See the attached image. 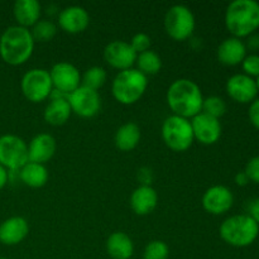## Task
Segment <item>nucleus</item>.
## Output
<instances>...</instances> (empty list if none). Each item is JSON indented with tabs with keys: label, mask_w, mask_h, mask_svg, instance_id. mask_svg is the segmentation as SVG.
I'll return each mask as SVG.
<instances>
[{
	"label": "nucleus",
	"mask_w": 259,
	"mask_h": 259,
	"mask_svg": "<svg viewBox=\"0 0 259 259\" xmlns=\"http://www.w3.org/2000/svg\"><path fill=\"white\" fill-rule=\"evenodd\" d=\"M167 104L174 115L192 119L201 113L204 96L201 89L190 78H179L167 90Z\"/></svg>",
	"instance_id": "f257e3e1"
},
{
	"label": "nucleus",
	"mask_w": 259,
	"mask_h": 259,
	"mask_svg": "<svg viewBox=\"0 0 259 259\" xmlns=\"http://www.w3.org/2000/svg\"><path fill=\"white\" fill-rule=\"evenodd\" d=\"M34 39L30 29L12 25L0 37V57L10 66H20L27 62L34 51Z\"/></svg>",
	"instance_id": "f03ea898"
},
{
	"label": "nucleus",
	"mask_w": 259,
	"mask_h": 259,
	"mask_svg": "<svg viewBox=\"0 0 259 259\" xmlns=\"http://www.w3.org/2000/svg\"><path fill=\"white\" fill-rule=\"evenodd\" d=\"M225 25L235 38L248 37L259 28V3L255 0H234L225 12Z\"/></svg>",
	"instance_id": "7ed1b4c3"
},
{
	"label": "nucleus",
	"mask_w": 259,
	"mask_h": 259,
	"mask_svg": "<svg viewBox=\"0 0 259 259\" xmlns=\"http://www.w3.org/2000/svg\"><path fill=\"white\" fill-rule=\"evenodd\" d=\"M220 238L235 248L249 247L259 235V225L249 215L240 214L227 218L219 228Z\"/></svg>",
	"instance_id": "20e7f679"
},
{
	"label": "nucleus",
	"mask_w": 259,
	"mask_h": 259,
	"mask_svg": "<svg viewBox=\"0 0 259 259\" xmlns=\"http://www.w3.org/2000/svg\"><path fill=\"white\" fill-rule=\"evenodd\" d=\"M148 88V78L137 68L119 71L111 82L114 99L123 105H133L142 99Z\"/></svg>",
	"instance_id": "39448f33"
},
{
	"label": "nucleus",
	"mask_w": 259,
	"mask_h": 259,
	"mask_svg": "<svg viewBox=\"0 0 259 259\" xmlns=\"http://www.w3.org/2000/svg\"><path fill=\"white\" fill-rule=\"evenodd\" d=\"M162 139L174 152H185L192 146L195 138L190 119L169 115L162 124Z\"/></svg>",
	"instance_id": "423d86ee"
},
{
	"label": "nucleus",
	"mask_w": 259,
	"mask_h": 259,
	"mask_svg": "<svg viewBox=\"0 0 259 259\" xmlns=\"http://www.w3.org/2000/svg\"><path fill=\"white\" fill-rule=\"evenodd\" d=\"M195 25L194 13L186 5H174L164 15V29L174 40L189 39L194 33Z\"/></svg>",
	"instance_id": "0eeeda50"
},
{
	"label": "nucleus",
	"mask_w": 259,
	"mask_h": 259,
	"mask_svg": "<svg viewBox=\"0 0 259 259\" xmlns=\"http://www.w3.org/2000/svg\"><path fill=\"white\" fill-rule=\"evenodd\" d=\"M20 89L25 99L32 103H42L53 91L50 71L45 68H32L27 71L20 81Z\"/></svg>",
	"instance_id": "6e6552de"
},
{
	"label": "nucleus",
	"mask_w": 259,
	"mask_h": 259,
	"mask_svg": "<svg viewBox=\"0 0 259 259\" xmlns=\"http://www.w3.org/2000/svg\"><path fill=\"white\" fill-rule=\"evenodd\" d=\"M29 162L28 144L13 134L0 137V164L9 171H19Z\"/></svg>",
	"instance_id": "1a4fd4ad"
},
{
	"label": "nucleus",
	"mask_w": 259,
	"mask_h": 259,
	"mask_svg": "<svg viewBox=\"0 0 259 259\" xmlns=\"http://www.w3.org/2000/svg\"><path fill=\"white\" fill-rule=\"evenodd\" d=\"M73 114L81 118H93L101 109V98L98 91L81 85L67 96Z\"/></svg>",
	"instance_id": "9d476101"
},
{
	"label": "nucleus",
	"mask_w": 259,
	"mask_h": 259,
	"mask_svg": "<svg viewBox=\"0 0 259 259\" xmlns=\"http://www.w3.org/2000/svg\"><path fill=\"white\" fill-rule=\"evenodd\" d=\"M51 80H52L53 90H57L65 95L71 93L81 86V73L75 65L70 62H58L53 65L50 71Z\"/></svg>",
	"instance_id": "9b49d317"
},
{
	"label": "nucleus",
	"mask_w": 259,
	"mask_h": 259,
	"mask_svg": "<svg viewBox=\"0 0 259 259\" xmlns=\"http://www.w3.org/2000/svg\"><path fill=\"white\" fill-rule=\"evenodd\" d=\"M137 53L125 40H113L104 48V60L109 66L119 71L133 68Z\"/></svg>",
	"instance_id": "f8f14e48"
},
{
	"label": "nucleus",
	"mask_w": 259,
	"mask_h": 259,
	"mask_svg": "<svg viewBox=\"0 0 259 259\" xmlns=\"http://www.w3.org/2000/svg\"><path fill=\"white\" fill-rule=\"evenodd\" d=\"M190 121L194 132V138L201 144L211 146L217 143L222 137L223 128L219 119L212 118L205 113H200Z\"/></svg>",
	"instance_id": "ddd939ff"
},
{
	"label": "nucleus",
	"mask_w": 259,
	"mask_h": 259,
	"mask_svg": "<svg viewBox=\"0 0 259 259\" xmlns=\"http://www.w3.org/2000/svg\"><path fill=\"white\" fill-rule=\"evenodd\" d=\"M234 204L232 190L223 185H215L207 189L202 196V207L209 214L223 215L229 211Z\"/></svg>",
	"instance_id": "4468645a"
},
{
	"label": "nucleus",
	"mask_w": 259,
	"mask_h": 259,
	"mask_svg": "<svg viewBox=\"0 0 259 259\" xmlns=\"http://www.w3.org/2000/svg\"><path fill=\"white\" fill-rule=\"evenodd\" d=\"M227 93L234 101L240 104L252 103L257 98L255 80L245 73H235L227 81Z\"/></svg>",
	"instance_id": "2eb2a0df"
},
{
	"label": "nucleus",
	"mask_w": 259,
	"mask_h": 259,
	"mask_svg": "<svg viewBox=\"0 0 259 259\" xmlns=\"http://www.w3.org/2000/svg\"><path fill=\"white\" fill-rule=\"evenodd\" d=\"M90 24V15L85 8L80 5H71L65 8L58 14V25L70 34L83 32Z\"/></svg>",
	"instance_id": "dca6fc26"
},
{
	"label": "nucleus",
	"mask_w": 259,
	"mask_h": 259,
	"mask_svg": "<svg viewBox=\"0 0 259 259\" xmlns=\"http://www.w3.org/2000/svg\"><path fill=\"white\" fill-rule=\"evenodd\" d=\"M56 139L48 133L37 134L28 144V159L29 162L45 164L56 153Z\"/></svg>",
	"instance_id": "f3484780"
},
{
	"label": "nucleus",
	"mask_w": 259,
	"mask_h": 259,
	"mask_svg": "<svg viewBox=\"0 0 259 259\" xmlns=\"http://www.w3.org/2000/svg\"><path fill=\"white\" fill-rule=\"evenodd\" d=\"M29 233V224L22 217H12L0 224V243L4 245H17L22 243Z\"/></svg>",
	"instance_id": "a211bd4d"
},
{
	"label": "nucleus",
	"mask_w": 259,
	"mask_h": 259,
	"mask_svg": "<svg viewBox=\"0 0 259 259\" xmlns=\"http://www.w3.org/2000/svg\"><path fill=\"white\" fill-rule=\"evenodd\" d=\"M218 60L225 66H237L243 62L247 56V47L242 39L229 37L223 40L218 47Z\"/></svg>",
	"instance_id": "6ab92c4d"
},
{
	"label": "nucleus",
	"mask_w": 259,
	"mask_h": 259,
	"mask_svg": "<svg viewBox=\"0 0 259 259\" xmlns=\"http://www.w3.org/2000/svg\"><path fill=\"white\" fill-rule=\"evenodd\" d=\"M158 204V194L152 186L141 185L137 187L131 196V207L137 215H148L153 211Z\"/></svg>",
	"instance_id": "aec40b11"
},
{
	"label": "nucleus",
	"mask_w": 259,
	"mask_h": 259,
	"mask_svg": "<svg viewBox=\"0 0 259 259\" xmlns=\"http://www.w3.org/2000/svg\"><path fill=\"white\" fill-rule=\"evenodd\" d=\"M42 7L37 0H17L13 7V14L18 24L23 28H32L39 20Z\"/></svg>",
	"instance_id": "412c9836"
},
{
	"label": "nucleus",
	"mask_w": 259,
	"mask_h": 259,
	"mask_svg": "<svg viewBox=\"0 0 259 259\" xmlns=\"http://www.w3.org/2000/svg\"><path fill=\"white\" fill-rule=\"evenodd\" d=\"M106 253L111 259H131L134 253L133 240L123 232H114L106 239Z\"/></svg>",
	"instance_id": "4be33fe9"
},
{
	"label": "nucleus",
	"mask_w": 259,
	"mask_h": 259,
	"mask_svg": "<svg viewBox=\"0 0 259 259\" xmlns=\"http://www.w3.org/2000/svg\"><path fill=\"white\" fill-rule=\"evenodd\" d=\"M71 114H72V110H71L67 98L51 99L45 109L43 118H45L46 123H48L50 125L60 126L67 123Z\"/></svg>",
	"instance_id": "5701e85b"
},
{
	"label": "nucleus",
	"mask_w": 259,
	"mask_h": 259,
	"mask_svg": "<svg viewBox=\"0 0 259 259\" xmlns=\"http://www.w3.org/2000/svg\"><path fill=\"white\" fill-rule=\"evenodd\" d=\"M19 179L25 186H29L32 189H39L43 187L48 182V169L45 164L34 163V162H28L24 167L19 169Z\"/></svg>",
	"instance_id": "b1692460"
},
{
	"label": "nucleus",
	"mask_w": 259,
	"mask_h": 259,
	"mask_svg": "<svg viewBox=\"0 0 259 259\" xmlns=\"http://www.w3.org/2000/svg\"><path fill=\"white\" fill-rule=\"evenodd\" d=\"M139 141H141V128L132 121L119 126L114 137L116 148L120 149L121 152L133 151L139 144Z\"/></svg>",
	"instance_id": "393cba45"
},
{
	"label": "nucleus",
	"mask_w": 259,
	"mask_h": 259,
	"mask_svg": "<svg viewBox=\"0 0 259 259\" xmlns=\"http://www.w3.org/2000/svg\"><path fill=\"white\" fill-rule=\"evenodd\" d=\"M137 70L141 71L143 75H156L162 68V60L154 51H146L137 56Z\"/></svg>",
	"instance_id": "a878e982"
},
{
	"label": "nucleus",
	"mask_w": 259,
	"mask_h": 259,
	"mask_svg": "<svg viewBox=\"0 0 259 259\" xmlns=\"http://www.w3.org/2000/svg\"><path fill=\"white\" fill-rule=\"evenodd\" d=\"M34 42H50L57 34V25L50 19H39L30 29Z\"/></svg>",
	"instance_id": "bb28decb"
},
{
	"label": "nucleus",
	"mask_w": 259,
	"mask_h": 259,
	"mask_svg": "<svg viewBox=\"0 0 259 259\" xmlns=\"http://www.w3.org/2000/svg\"><path fill=\"white\" fill-rule=\"evenodd\" d=\"M106 71L100 66H93V67L88 68L81 76V85L85 88L93 89V90L98 91L99 89L103 88L106 82Z\"/></svg>",
	"instance_id": "cd10ccee"
},
{
	"label": "nucleus",
	"mask_w": 259,
	"mask_h": 259,
	"mask_svg": "<svg viewBox=\"0 0 259 259\" xmlns=\"http://www.w3.org/2000/svg\"><path fill=\"white\" fill-rule=\"evenodd\" d=\"M201 113L207 114L212 118L220 119L227 113V104H225L224 99H222L220 96H207V98H204Z\"/></svg>",
	"instance_id": "c85d7f7f"
},
{
	"label": "nucleus",
	"mask_w": 259,
	"mask_h": 259,
	"mask_svg": "<svg viewBox=\"0 0 259 259\" xmlns=\"http://www.w3.org/2000/svg\"><path fill=\"white\" fill-rule=\"evenodd\" d=\"M169 255V248L162 240H152L146 245L143 259H167Z\"/></svg>",
	"instance_id": "c756f323"
},
{
	"label": "nucleus",
	"mask_w": 259,
	"mask_h": 259,
	"mask_svg": "<svg viewBox=\"0 0 259 259\" xmlns=\"http://www.w3.org/2000/svg\"><path fill=\"white\" fill-rule=\"evenodd\" d=\"M129 45L133 48L134 52L137 55H139V53H143L146 51L151 50V37L148 34H146V33H137L136 35H133Z\"/></svg>",
	"instance_id": "7c9ffc66"
},
{
	"label": "nucleus",
	"mask_w": 259,
	"mask_h": 259,
	"mask_svg": "<svg viewBox=\"0 0 259 259\" xmlns=\"http://www.w3.org/2000/svg\"><path fill=\"white\" fill-rule=\"evenodd\" d=\"M243 71L245 75L250 76V77H258L259 76V55L257 53H252V55H247L242 62Z\"/></svg>",
	"instance_id": "2f4dec72"
},
{
	"label": "nucleus",
	"mask_w": 259,
	"mask_h": 259,
	"mask_svg": "<svg viewBox=\"0 0 259 259\" xmlns=\"http://www.w3.org/2000/svg\"><path fill=\"white\" fill-rule=\"evenodd\" d=\"M244 172L249 177V181L259 184V156L253 157L248 161Z\"/></svg>",
	"instance_id": "473e14b6"
},
{
	"label": "nucleus",
	"mask_w": 259,
	"mask_h": 259,
	"mask_svg": "<svg viewBox=\"0 0 259 259\" xmlns=\"http://www.w3.org/2000/svg\"><path fill=\"white\" fill-rule=\"evenodd\" d=\"M248 116L249 120L255 128L259 129V99H255L254 101L250 103L249 110H248Z\"/></svg>",
	"instance_id": "72a5a7b5"
},
{
	"label": "nucleus",
	"mask_w": 259,
	"mask_h": 259,
	"mask_svg": "<svg viewBox=\"0 0 259 259\" xmlns=\"http://www.w3.org/2000/svg\"><path fill=\"white\" fill-rule=\"evenodd\" d=\"M152 179H153L152 171L148 167H142L138 171V180L141 181L142 185H144V186H151Z\"/></svg>",
	"instance_id": "f704fd0d"
},
{
	"label": "nucleus",
	"mask_w": 259,
	"mask_h": 259,
	"mask_svg": "<svg viewBox=\"0 0 259 259\" xmlns=\"http://www.w3.org/2000/svg\"><path fill=\"white\" fill-rule=\"evenodd\" d=\"M245 47L250 51H259V33H252L250 35H248Z\"/></svg>",
	"instance_id": "c9c22d12"
},
{
	"label": "nucleus",
	"mask_w": 259,
	"mask_h": 259,
	"mask_svg": "<svg viewBox=\"0 0 259 259\" xmlns=\"http://www.w3.org/2000/svg\"><path fill=\"white\" fill-rule=\"evenodd\" d=\"M248 215L259 225V197L253 200L249 204V214Z\"/></svg>",
	"instance_id": "e433bc0d"
},
{
	"label": "nucleus",
	"mask_w": 259,
	"mask_h": 259,
	"mask_svg": "<svg viewBox=\"0 0 259 259\" xmlns=\"http://www.w3.org/2000/svg\"><path fill=\"white\" fill-rule=\"evenodd\" d=\"M234 180H235V184H237L238 186H247V185L250 182L249 177L247 176V174H245L244 171L238 172V174L235 175Z\"/></svg>",
	"instance_id": "4c0bfd02"
},
{
	"label": "nucleus",
	"mask_w": 259,
	"mask_h": 259,
	"mask_svg": "<svg viewBox=\"0 0 259 259\" xmlns=\"http://www.w3.org/2000/svg\"><path fill=\"white\" fill-rule=\"evenodd\" d=\"M8 180H9V172L0 164V190L8 184Z\"/></svg>",
	"instance_id": "58836bf2"
},
{
	"label": "nucleus",
	"mask_w": 259,
	"mask_h": 259,
	"mask_svg": "<svg viewBox=\"0 0 259 259\" xmlns=\"http://www.w3.org/2000/svg\"><path fill=\"white\" fill-rule=\"evenodd\" d=\"M255 85H257V90H258V93H259V76L257 78H255Z\"/></svg>",
	"instance_id": "ea45409f"
},
{
	"label": "nucleus",
	"mask_w": 259,
	"mask_h": 259,
	"mask_svg": "<svg viewBox=\"0 0 259 259\" xmlns=\"http://www.w3.org/2000/svg\"><path fill=\"white\" fill-rule=\"evenodd\" d=\"M0 259H8V258H0Z\"/></svg>",
	"instance_id": "a19ab883"
}]
</instances>
